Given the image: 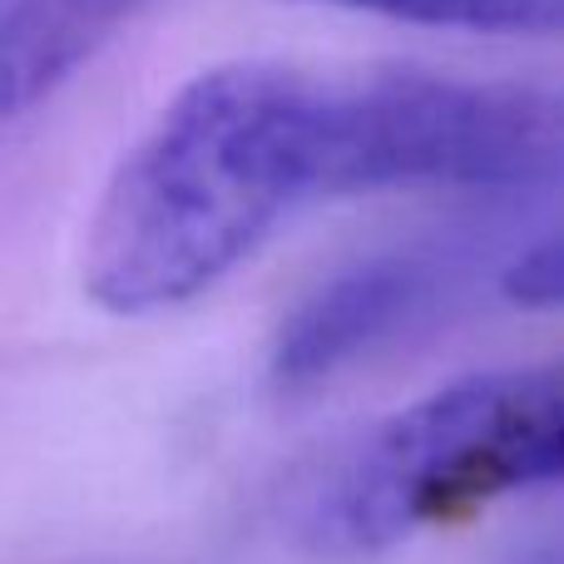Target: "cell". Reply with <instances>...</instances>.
<instances>
[{"mask_svg":"<svg viewBox=\"0 0 564 564\" xmlns=\"http://www.w3.org/2000/svg\"><path fill=\"white\" fill-rule=\"evenodd\" d=\"M397 25L470 30V35H564V0H307Z\"/></svg>","mask_w":564,"mask_h":564,"instance_id":"8992f818","label":"cell"},{"mask_svg":"<svg viewBox=\"0 0 564 564\" xmlns=\"http://www.w3.org/2000/svg\"><path fill=\"white\" fill-rule=\"evenodd\" d=\"M560 480L564 361L470 371L351 441L307 490L297 535L327 560H361Z\"/></svg>","mask_w":564,"mask_h":564,"instance_id":"7a4b0ae2","label":"cell"},{"mask_svg":"<svg viewBox=\"0 0 564 564\" xmlns=\"http://www.w3.org/2000/svg\"><path fill=\"white\" fill-rule=\"evenodd\" d=\"M564 169V95L441 75L332 79V198L387 188H520Z\"/></svg>","mask_w":564,"mask_h":564,"instance_id":"3957f363","label":"cell"},{"mask_svg":"<svg viewBox=\"0 0 564 564\" xmlns=\"http://www.w3.org/2000/svg\"><path fill=\"white\" fill-rule=\"evenodd\" d=\"M332 79L282 65L194 75L119 159L85 228V297L154 317L218 288L327 188Z\"/></svg>","mask_w":564,"mask_h":564,"instance_id":"6da1fadb","label":"cell"},{"mask_svg":"<svg viewBox=\"0 0 564 564\" xmlns=\"http://www.w3.org/2000/svg\"><path fill=\"white\" fill-rule=\"evenodd\" d=\"M506 297L520 307H564V238L530 248L506 273Z\"/></svg>","mask_w":564,"mask_h":564,"instance_id":"52a82bcc","label":"cell"},{"mask_svg":"<svg viewBox=\"0 0 564 564\" xmlns=\"http://www.w3.org/2000/svg\"><path fill=\"white\" fill-rule=\"evenodd\" d=\"M416 297H421V278L411 263H371V268H357V273L327 282L282 327L273 361H268L273 387L312 391L347 357H357L367 341H377L381 332L397 327Z\"/></svg>","mask_w":564,"mask_h":564,"instance_id":"277c9868","label":"cell"},{"mask_svg":"<svg viewBox=\"0 0 564 564\" xmlns=\"http://www.w3.org/2000/svg\"><path fill=\"white\" fill-rule=\"evenodd\" d=\"M144 0H6L0 25V79L6 119L45 105L69 75L89 65L105 40L119 35Z\"/></svg>","mask_w":564,"mask_h":564,"instance_id":"5b68a950","label":"cell"}]
</instances>
